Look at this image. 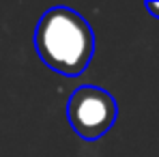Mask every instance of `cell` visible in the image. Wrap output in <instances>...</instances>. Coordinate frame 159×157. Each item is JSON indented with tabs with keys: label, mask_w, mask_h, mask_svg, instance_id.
Returning a JSON list of instances; mask_svg holds the SVG:
<instances>
[{
	"label": "cell",
	"mask_w": 159,
	"mask_h": 157,
	"mask_svg": "<svg viewBox=\"0 0 159 157\" xmlns=\"http://www.w3.org/2000/svg\"><path fill=\"white\" fill-rule=\"evenodd\" d=\"M146 11H148L153 17H157V20H159V2H153V0H148V2H146Z\"/></svg>",
	"instance_id": "cell-3"
},
{
	"label": "cell",
	"mask_w": 159,
	"mask_h": 157,
	"mask_svg": "<svg viewBox=\"0 0 159 157\" xmlns=\"http://www.w3.org/2000/svg\"><path fill=\"white\" fill-rule=\"evenodd\" d=\"M34 48L52 71L78 78L93 60L95 35L78 11L69 7H52L37 22Z\"/></svg>",
	"instance_id": "cell-1"
},
{
	"label": "cell",
	"mask_w": 159,
	"mask_h": 157,
	"mask_svg": "<svg viewBox=\"0 0 159 157\" xmlns=\"http://www.w3.org/2000/svg\"><path fill=\"white\" fill-rule=\"evenodd\" d=\"M118 116L114 97L93 84L78 86L67 101V121L82 140L95 142L112 129Z\"/></svg>",
	"instance_id": "cell-2"
}]
</instances>
